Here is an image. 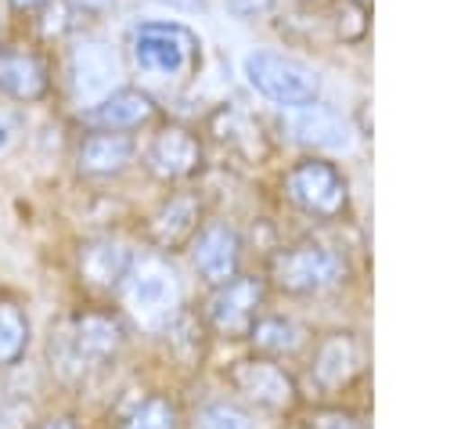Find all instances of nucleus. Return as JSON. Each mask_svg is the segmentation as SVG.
<instances>
[{"mask_svg":"<svg viewBox=\"0 0 461 429\" xmlns=\"http://www.w3.org/2000/svg\"><path fill=\"white\" fill-rule=\"evenodd\" d=\"M259 353L267 357H295L303 346H306V328L292 317H281V314H259L245 335Z\"/></svg>","mask_w":461,"mask_h":429,"instance_id":"obj_20","label":"nucleus"},{"mask_svg":"<svg viewBox=\"0 0 461 429\" xmlns=\"http://www.w3.org/2000/svg\"><path fill=\"white\" fill-rule=\"evenodd\" d=\"M32 429H83V425H79L76 415H47V418H40Z\"/></svg>","mask_w":461,"mask_h":429,"instance_id":"obj_25","label":"nucleus"},{"mask_svg":"<svg viewBox=\"0 0 461 429\" xmlns=\"http://www.w3.org/2000/svg\"><path fill=\"white\" fill-rule=\"evenodd\" d=\"M245 76L249 83L274 105L285 108H303L313 105L321 94V79L313 76V68H306L295 58L274 54V50H256L245 58Z\"/></svg>","mask_w":461,"mask_h":429,"instance_id":"obj_7","label":"nucleus"},{"mask_svg":"<svg viewBox=\"0 0 461 429\" xmlns=\"http://www.w3.org/2000/svg\"><path fill=\"white\" fill-rule=\"evenodd\" d=\"M230 7H234L241 18H252L256 11H267V7H270V0H230Z\"/></svg>","mask_w":461,"mask_h":429,"instance_id":"obj_27","label":"nucleus"},{"mask_svg":"<svg viewBox=\"0 0 461 429\" xmlns=\"http://www.w3.org/2000/svg\"><path fill=\"white\" fill-rule=\"evenodd\" d=\"M158 4H169V7H180V11H194V7H202V0H158Z\"/></svg>","mask_w":461,"mask_h":429,"instance_id":"obj_29","label":"nucleus"},{"mask_svg":"<svg viewBox=\"0 0 461 429\" xmlns=\"http://www.w3.org/2000/svg\"><path fill=\"white\" fill-rule=\"evenodd\" d=\"M122 306L144 324V328H162L169 321V314L180 306V278L173 270V263L166 260V252H144V256H133L119 292Z\"/></svg>","mask_w":461,"mask_h":429,"instance_id":"obj_3","label":"nucleus"},{"mask_svg":"<svg viewBox=\"0 0 461 429\" xmlns=\"http://www.w3.org/2000/svg\"><path fill=\"white\" fill-rule=\"evenodd\" d=\"M133 249L122 242V238H112V234H94V238H83L76 245V278L83 285V292L90 299H108L119 292L130 263H133Z\"/></svg>","mask_w":461,"mask_h":429,"instance_id":"obj_9","label":"nucleus"},{"mask_svg":"<svg viewBox=\"0 0 461 429\" xmlns=\"http://www.w3.org/2000/svg\"><path fill=\"white\" fill-rule=\"evenodd\" d=\"M0 94L11 101H43L50 94V61L36 43H0Z\"/></svg>","mask_w":461,"mask_h":429,"instance_id":"obj_11","label":"nucleus"},{"mask_svg":"<svg viewBox=\"0 0 461 429\" xmlns=\"http://www.w3.org/2000/svg\"><path fill=\"white\" fill-rule=\"evenodd\" d=\"M227 386L252 407L270 411V415H285L299 404V386L295 379L285 371V364H277V357L256 353V357H241L230 361L223 371Z\"/></svg>","mask_w":461,"mask_h":429,"instance_id":"obj_6","label":"nucleus"},{"mask_svg":"<svg viewBox=\"0 0 461 429\" xmlns=\"http://www.w3.org/2000/svg\"><path fill=\"white\" fill-rule=\"evenodd\" d=\"M115 72H119V65H115L112 47L101 43V40H83L68 54V83H72V94H76L79 108H90L104 94H112Z\"/></svg>","mask_w":461,"mask_h":429,"instance_id":"obj_14","label":"nucleus"},{"mask_svg":"<svg viewBox=\"0 0 461 429\" xmlns=\"http://www.w3.org/2000/svg\"><path fill=\"white\" fill-rule=\"evenodd\" d=\"M133 137L122 133V130H90L83 133V141L76 144V169L79 177H90V180H108V177H119L130 162H133Z\"/></svg>","mask_w":461,"mask_h":429,"instance_id":"obj_15","label":"nucleus"},{"mask_svg":"<svg viewBox=\"0 0 461 429\" xmlns=\"http://www.w3.org/2000/svg\"><path fill=\"white\" fill-rule=\"evenodd\" d=\"M7 4H11L18 14H36V11H40L47 0H7Z\"/></svg>","mask_w":461,"mask_h":429,"instance_id":"obj_28","label":"nucleus"},{"mask_svg":"<svg viewBox=\"0 0 461 429\" xmlns=\"http://www.w3.org/2000/svg\"><path fill=\"white\" fill-rule=\"evenodd\" d=\"M72 11H83V14H101V11H108L115 0H65Z\"/></svg>","mask_w":461,"mask_h":429,"instance_id":"obj_26","label":"nucleus"},{"mask_svg":"<svg viewBox=\"0 0 461 429\" xmlns=\"http://www.w3.org/2000/svg\"><path fill=\"white\" fill-rule=\"evenodd\" d=\"M303 429H364V425L357 415H349L342 407H324V411H313Z\"/></svg>","mask_w":461,"mask_h":429,"instance_id":"obj_24","label":"nucleus"},{"mask_svg":"<svg viewBox=\"0 0 461 429\" xmlns=\"http://www.w3.org/2000/svg\"><path fill=\"white\" fill-rule=\"evenodd\" d=\"M4 144H7V126L0 123V148H4Z\"/></svg>","mask_w":461,"mask_h":429,"instance_id":"obj_30","label":"nucleus"},{"mask_svg":"<svg viewBox=\"0 0 461 429\" xmlns=\"http://www.w3.org/2000/svg\"><path fill=\"white\" fill-rule=\"evenodd\" d=\"M158 332H162L166 350H169V357L176 364H184V368H198L202 364V357H205V335H209L202 314H194L187 306H176Z\"/></svg>","mask_w":461,"mask_h":429,"instance_id":"obj_19","label":"nucleus"},{"mask_svg":"<svg viewBox=\"0 0 461 429\" xmlns=\"http://www.w3.org/2000/svg\"><path fill=\"white\" fill-rule=\"evenodd\" d=\"M364 368V350L353 332H328L310 361V382L317 389H339L353 382Z\"/></svg>","mask_w":461,"mask_h":429,"instance_id":"obj_16","label":"nucleus"},{"mask_svg":"<svg viewBox=\"0 0 461 429\" xmlns=\"http://www.w3.org/2000/svg\"><path fill=\"white\" fill-rule=\"evenodd\" d=\"M194 429H252V418L245 407H238L230 400H212L198 411Z\"/></svg>","mask_w":461,"mask_h":429,"instance_id":"obj_23","label":"nucleus"},{"mask_svg":"<svg viewBox=\"0 0 461 429\" xmlns=\"http://www.w3.org/2000/svg\"><path fill=\"white\" fill-rule=\"evenodd\" d=\"M346 274L342 256L313 238H303L295 245H285L270 256L267 263V278L277 292L285 296H317L331 285H339Z\"/></svg>","mask_w":461,"mask_h":429,"instance_id":"obj_4","label":"nucleus"},{"mask_svg":"<svg viewBox=\"0 0 461 429\" xmlns=\"http://www.w3.org/2000/svg\"><path fill=\"white\" fill-rule=\"evenodd\" d=\"M198 227H202V198L194 191H173L151 209L144 224V238L169 256L176 249H187Z\"/></svg>","mask_w":461,"mask_h":429,"instance_id":"obj_13","label":"nucleus"},{"mask_svg":"<svg viewBox=\"0 0 461 429\" xmlns=\"http://www.w3.org/2000/svg\"><path fill=\"white\" fill-rule=\"evenodd\" d=\"M295 137L310 148H324V151H346L353 144V126L342 112L328 108V105H303V112L295 115Z\"/></svg>","mask_w":461,"mask_h":429,"instance_id":"obj_18","label":"nucleus"},{"mask_svg":"<svg viewBox=\"0 0 461 429\" xmlns=\"http://www.w3.org/2000/svg\"><path fill=\"white\" fill-rule=\"evenodd\" d=\"M32 342V321L14 292H0V368H14Z\"/></svg>","mask_w":461,"mask_h":429,"instance_id":"obj_21","label":"nucleus"},{"mask_svg":"<svg viewBox=\"0 0 461 429\" xmlns=\"http://www.w3.org/2000/svg\"><path fill=\"white\" fill-rule=\"evenodd\" d=\"M144 169L162 184H180L202 169V141L180 123H166L144 148Z\"/></svg>","mask_w":461,"mask_h":429,"instance_id":"obj_10","label":"nucleus"},{"mask_svg":"<svg viewBox=\"0 0 461 429\" xmlns=\"http://www.w3.org/2000/svg\"><path fill=\"white\" fill-rule=\"evenodd\" d=\"M263 306H267V278L238 270L230 281L212 285L202 306V321L220 339H245L252 321L263 314Z\"/></svg>","mask_w":461,"mask_h":429,"instance_id":"obj_5","label":"nucleus"},{"mask_svg":"<svg viewBox=\"0 0 461 429\" xmlns=\"http://www.w3.org/2000/svg\"><path fill=\"white\" fill-rule=\"evenodd\" d=\"M285 198L321 220H331L346 209V180L324 159H299L285 173Z\"/></svg>","mask_w":461,"mask_h":429,"instance_id":"obj_8","label":"nucleus"},{"mask_svg":"<svg viewBox=\"0 0 461 429\" xmlns=\"http://www.w3.org/2000/svg\"><path fill=\"white\" fill-rule=\"evenodd\" d=\"M155 112H158V108H155V101H151L148 90L119 87V90L104 94L97 105H90V108H86V119H90L94 126H101V130H122V133H130V130L151 123Z\"/></svg>","mask_w":461,"mask_h":429,"instance_id":"obj_17","label":"nucleus"},{"mask_svg":"<svg viewBox=\"0 0 461 429\" xmlns=\"http://www.w3.org/2000/svg\"><path fill=\"white\" fill-rule=\"evenodd\" d=\"M191 263L205 285H223L241 267V234L227 220H209L187 242Z\"/></svg>","mask_w":461,"mask_h":429,"instance_id":"obj_12","label":"nucleus"},{"mask_svg":"<svg viewBox=\"0 0 461 429\" xmlns=\"http://www.w3.org/2000/svg\"><path fill=\"white\" fill-rule=\"evenodd\" d=\"M126 342H130V324L122 310L108 306L104 299L83 303L61 324L50 328V339H47L50 371L65 386L86 382L94 371L115 364Z\"/></svg>","mask_w":461,"mask_h":429,"instance_id":"obj_1","label":"nucleus"},{"mask_svg":"<svg viewBox=\"0 0 461 429\" xmlns=\"http://www.w3.org/2000/svg\"><path fill=\"white\" fill-rule=\"evenodd\" d=\"M115 429H180V407L166 397V393H151L144 400H137Z\"/></svg>","mask_w":461,"mask_h":429,"instance_id":"obj_22","label":"nucleus"},{"mask_svg":"<svg viewBox=\"0 0 461 429\" xmlns=\"http://www.w3.org/2000/svg\"><path fill=\"white\" fill-rule=\"evenodd\" d=\"M198 36L180 22H144L130 32L133 65L162 83H184L194 76L202 50Z\"/></svg>","mask_w":461,"mask_h":429,"instance_id":"obj_2","label":"nucleus"}]
</instances>
